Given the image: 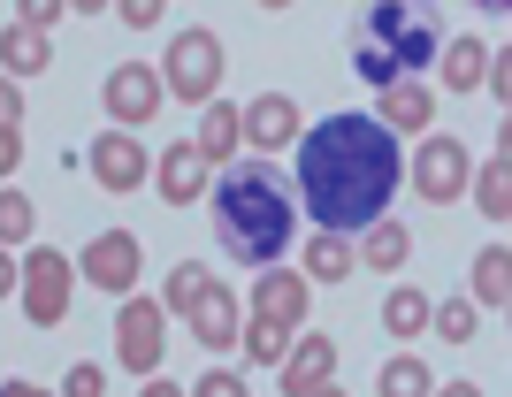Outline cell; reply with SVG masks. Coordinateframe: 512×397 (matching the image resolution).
<instances>
[{
	"mask_svg": "<svg viewBox=\"0 0 512 397\" xmlns=\"http://www.w3.org/2000/svg\"><path fill=\"white\" fill-rule=\"evenodd\" d=\"M344 268H360V252L344 245L337 230H321L314 245H306V275H314V283H344Z\"/></svg>",
	"mask_w": 512,
	"mask_h": 397,
	"instance_id": "44dd1931",
	"label": "cell"
},
{
	"mask_svg": "<svg viewBox=\"0 0 512 397\" xmlns=\"http://www.w3.org/2000/svg\"><path fill=\"white\" fill-rule=\"evenodd\" d=\"M490 62H497V54L482 39H451L444 46V84H451V92H482V84H490Z\"/></svg>",
	"mask_w": 512,
	"mask_h": 397,
	"instance_id": "5bb4252c",
	"label": "cell"
},
{
	"mask_svg": "<svg viewBox=\"0 0 512 397\" xmlns=\"http://www.w3.org/2000/svg\"><path fill=\"white\" fill-rule=\"evenodd\" d=\"M161 306L153 298H130L123 321H115V359H123L130 375H161V352H169V329H161Z\"/></svg>",
	"mask_w": 512,
	"mask_h": 397,
	"instance_id": "8992f818",
	"label": "cell"
},
{
	"mask_svg": "<svg viewBox=\"0 0 512 397\" xmlns=\"http://www.w3.org/2000/svg\"><path fill=\"white\" fill-rule=\"evenodd\" d=\"M474 8H482V16H512V0H474Z\"/></svg>",
	"mask_w": 512,
	"mask_h": 397,
	"instance_id": "f35d334b",
	"label": "cell"
},
{
	"mask_svg": "<svg viewBox=\"0 0 512 397\" xmlns=\"http://www.w3.org/2000/svg\"><path fill=\"white\" fill-rule=\"evenodd\" d=\"M291 138H299V107L283 100V92H268V100H253V107H245V146L283 153Z\"/></svg>",
	"mask_w": 512,
	"mask_h": 397,
	"instance_id": "8fae6325",
	"label": "cell"
},
{
	"mask_svg": "<svg viewBox=\"0 0 512 397\" xmlns=\"http://www.w3.org/2000/svg\"><path fill=\"white\" fill-rule=\"evenodd\" d=\"M214 230H222V252H230V260L268 268V260H283V245L299 230V191L283 184L268 161H245L214 184Z\"/></svg>",
	"mask_w": 512,
	"mask_h": 397,
	"instance_id": "7a4b0ae2",
	"label": "cell"
},
{
	"mask_svg": "<svg viewBox=\"0 0 512 397\" xmlns=\"http://www.w3.org/2000/svg\"><path fill=\"white\" fill-rule=\"evenodd\" d=\"M0 230H8V245H23V237H31V199H23V191H8V199H0Z\"/></svg>",
	"mask_w": 512,
	"mask_h": 397,
	"instance_id": "f1b7e54d",
	"label": "cell"
},
{
	"mask_svg": "<svg viewBox=\"0 0 512 397\" xmlns=\"http://www.w3.org/2000/svg\"><path fill=\"white\" fill-rule=\"evenodd\" d=\"M115 16H123L130 31H153V23L169 16V0H115Z\"/></svg>",
	"mask_w": 512,
	"mask_h": 397,
	"instance_id": "f546056e",
	"label": "cell"
},
{
	"mask_svg": "<svg viewBox=\"0 0 512 397\" xmlns=\"http://www.w3.org/2000/svg\"><path fill=\"white\" fill-rule=\"evenodd\" d=\"M474 207L490 214V222H512V161L474 168Z\"/></svg>",
	"mask_w": 512,
	"mask_h": 397,
	"instance_id": "7402d4cb",
	"label": "cell"
},
{
	"mask_svg": "<svg viewBox=\"0 0 512 397\" xmlns=\"http://www.w3.org/2000/svg\"><path fill=\"white\" fill-rule=\"evenodd\" d=\"M474 329H482V321H474V291H467V298H451V306H436V336H451V344H474Z\"/></svg>",
	"mask_w": 512,
	"mask_h": 397,
	"instance_id": "83f0119b",
	"label": "cell"
},
{
	"mask_svg": "<svg viewBox=\"0 0 512 397\" xmlns=\"http://www.w3.org/2000/svg\"><path fill=\"white\" fill-rule=\"evenodd\" d=\"M230 146H245V115H237V107H207V123H199V153L222 161Z\"/></svg>",
	"mask_w": 512,
	"mask_h": 397,
	"instance_id": "cb8c5ba5",
	"label": "cell"
},
{
	"mask_svg": "<svg viewBox=\"0 0 512 397\" xmlns=\"http://www.w3.org/2000/svg\"><path fill=\"white\" fill-rule=\"evenodd\" d=\"M146 168H153L146 146H138V138H123V130L92 146V176H100L107 191H138V184H146Z\"/></svg>",
	"mask_w": 512,
	"mask_h": 397,
	"instance_id": "30bf717a",
	"label": "cell"
},
{
	"mask_svg": "<svg viewBox=\"0 0 512 397\" xmlns=\"http://www.w3.org/2000/svg\"><path fill=\"white\" fill-rule=\"evenodd\" d=\"M199 184H207V153L199 146H169L161 153V191H169V199H199Z\"/></svg>",
	"mask_w": 512,
	"mask_h": 397,
	"instance_id": "ac0fdd59",
	"label": "cell"
},
{
	"mask_svg": "<svg viewBox=\"0 0 512 397\" xmlns=\"http://www.w3.org/2000/svg\"><path fill=\"white\" fill-rule=\"evenodd\" d=\"M413 184H421V199H436V207L467 199V184H474L467 138H421V153H413Z\"/></svg>",
	"mask_w": 512,
	"mask_h": 397,
	"instance_id": "277c9868",
	"label": "cell"
},
{
	"mask_svg": "<svg viewBox=\"0 0 512 397\" xmlns=\"http://www.w3.org/2000/svg\"><path fill=\"white\" fill-rule=\"evenodd\" d=\"M153 107H161V69L123 62L115 77H107V115H115V123H146Z\"/></svg>",
	"mask_w": 512,
	"mask_h": 397,
	"instance_id": "ba28073f",
	"label": "cell"
},
{
	"mask_svg": "<svg viewBox=\"0 0 512 397\" xmlns=\"http://www.w3.org/2000/svg\"><path fill=\"white\" fill-rule=\"evenodd\" d=\"M436 397H482V390H474V382H444Z\"/></svg>",
	"mask_w": 512,
	"mask_h": 397,
	"instance_id": "8d00e7d4",
	"label": "cell"
},
{
	"mask_svg": "<svg viewBox=\"0 0 512 397\" xmlns=\"http://www.w3.org/2000/svg\"><path fill=\"white\" fill-rule=\"evenodd\" d=\"M69 8H77V16H100V8H115V0H69Z\"/></svg>",
	"mask_w": 512,
	"mask_h": 397,
	"instance_id": "74e56055",
	"label": "cell"
},
{
	"mask_svg": "<svg viewBox=\"0 0 512 397\" xmlns=\"http://www.w3.org/2000/svg\"><path fill=\"white\" fill-rule=\"evenodd\" d=\"M169 92L176 100H214V77H222V39L214 31H176V46H169Z\"/></svg>",
	"mask_w": 512,
	"mask_h": 397,
	"instance_id": "5b68a950",
	"label": "cell"
},
{
	"mask_svg": "<svg viewBox=\"0 0 512 397\" xmlns=\"http://www.w3.org/2000/svg\"><path fill=\"white\" fill-rule=\"evenodd\" d=\"M383 397H436V375L421 359H390L383 367Z\"/></svg>",
	"mask_w": 512,
	"mask_h": 397,
	"instance_id": "484cf974",
	"label": "cell"
},
{
	"mask_svg": "<svg viewBox=\"0 0 512 397\" xmlns=\"http://www.w3.org/2000/svg\"><path fill=\"white\" fill-rule=\"evenodd\" d=\"M383 329L390 336H421V329H436V306H428L413 283H398V291L383 298Z\"/></svg>",
	"mask_w": 512,
	"mask_h": 397,
	"instance_id": "d6986e66",
	"label": "cell"
},
{
	"mask_svg": "<svg viewBox=\"0 0 512 397\" xmlns=\"http://www.w3.org/2000/svg\"><path fill=\"white\" fill-rule=\"evenodd\" d=\"M413 260V237H406V222H375V230H360V268H383V275H398Z\"/></svg>",
	"mask_w": 512,
	"mask_h": 397,
	"instance_id": "7c38bea8",
	"label": "cell"
},
{
	"mask_svg": "<svg viewBox=\"0 0 512 397\" xmlns=\"http://www.w3.org/2000/svg\"><path fill=\"white\" fill-rule=\"evenodd\" d=\"M207 298H214V275L207 268H176L169 275V314H199Z\"/></svg>",
	"mask_w": 512,
	"mask_h": 397,
	"instance_id": "d4e9b609",
	"label": "cell"
},
{
	"mask_svg": "<svg viewBox=\"0 0 512 397\" xmlns=\"http://www.w3.org/2000/svg\"><path fill=\"white\" fill-rule=\"evenodd\" d=\"M398 176H406V153H398V130L383 115H329L299 138V199L337 237L375 230Z\"/></svg>",
	"mask_w": 512,
	"mask_h": 397,
	"instance_id": "6da1fadb",
	"label": "cell"
},
{
	"mask_svg": "<svg viewBox=\"0 0 512 397\" xmlns=\"http://www.w3.org/2000/svg\"><path fill=\"white\" fill-rule=\"evenodd\" d=\"M306 397H344V390H337V382H321V390H306Z\"/></svg>",
	"mask_w": 512,
	"mask_h": 397,
	"instance_id": "60d3db41",
	"label": "cell"
},
{
	"mask_svg": "<svg viewBox=\"0 0 512 397\" xmlns=\"http://www.w3.org/2000/svg\"><path fill=\"white\" fill-rule=\"evenodd\" d=\"M383 123L390 130H428L436 123V92H428V84H390L383 92Z\"/></svg>",
	"mask_w": 512,
	"mask_h": 397,
	"instance_id": "2e32d148",
	"label": "cell"
},
{
	"mask_svg": "<svg viewBox=\"0 0 512 397\" xmlns=\"http://www.w3.org/2000/svg\"><path fill=\"white\" fill-rule=\"evenodd\" d=\"M253 314H268V321H291V329H299V321H306V283H299V275H260Z\"/></svg>",
	"mask_w": 512,
	"mask_h": 397,
	"instance_id": "9a60e30c",
	"label": "cell"
},
{
	"mask_svg": "<svg viewBox=\"0 0 512 397\" xmlns=\"http://www.w3.org/2000/svg\"><path fill=\"white\" fill-rule=\"evenodd\" d=\"M474 306H512V252H474Z\"/></svg>",
	"mask_w": 512,
	"mask_h": 397,
	"instance_id": "e0dca14e",
	"label": "cell"
},
{
	"mask_svg": "<svg viewBox=\"0 0 512 397\" xmlns=\"http://www.w3.org/2000/svg\"><path fill=\"white\" fill-rule=\"evenodd\" d=\"M329 367H337V344H329V336H306L299 352H291V367H283V390H291V397L321 390V382H329Z\"/></svg>",
	"mask_w": 512,
	"mask_h": 397,
	"instance_id": "4fadbf2b",
	"label": "cell"
},
{
	"mask_svg": "<svg viewBox=\"0 0 512 397\" xmlns=\"http://www.w3.org/2000/svg\"><path fill=\"white\" fill-rule=\"evenodd\" d=\"M497 161H512V107H505V130H497Z\"/></svg>",
	"mask_w": 512,
	"mask_h": 397,
	"instance_id": "e575fe53",
	"label": "cell"
},
{
	"mask_svg": "<svg viewBox=\"0 0 512 397\" xmlns=\"http://www.w3.org/2000/svg\"><path fill=\"white\" fill-rule=\"evenodd\" d=\"M283 336H291V321H268V314H260L253 329H245V352H253L260 367H276V359H283Z\"/></svg>",
	"mask_w": 512,
	"mask_h": 397,
	"instance_id": "4316f807",
	"label": "cell"
},
{
	"mask_svg": "<svg viewBox=\"0 0 512 397\" xmlns=\"http://www.w3.org/2000/svg\"><path fill=\"white\" fill-rule=\"evenodd\" d=\"M436 54H444V16H436V0H375L360 16V31H352V69H360L375 92L413 84Z\"/></svg>",
	"mask_w": 512,
	"mask_h": 397,
	"instance_id": "3957f363",
	"label": "cell"
},
{
	"mask_svg": "<svg viewBox=\"0 0 512 397\" xmlns=\"http://www.w3.org/2000/svg\"><path fill=\"white\" fill-rule=\"evenodd\" d=\"M16 16H23V23H39V31H46V23L62 16V0H16Z\"/></svg>",
	"mask_w": 512,
	"mask_h": 397,
	"instance_id": "d6a6232c",
	"label": "cell"
},
{
	"mask_svg": "<svg viewBox=\"0 0 512 397\" xmlns=\"http://www.w3.org/2000/svg\"><path fill=\"white\" fill-rule=\"evenodd\" d=\"M8 397H39V390H31V382H8Z\"/></svg>",
	"mask_w": 512,
	"mask_h": 397,
	"instance_id": "ab89813d",
	"label": "cell"
},
{
	"mask_svg": "<svg viewBox=\"0 0 512 397\" xmlns=\"http://www.w3.org/2000/svg\"><path fill=\"white\" fill-rule=\"evenodd\" d=\"M192 397H253V390H245L230 367H214V375H199V390H192Z\"/></svg>",
	"mask_w": 512,
	"mask_h": 397,
	"instance_id": "1f68e13d",
	"label": "cell"
},
{
	"mask_svg": "<svg viewBox=\"0 0 512 397\" xmlns=\"http://www.w3.org/2000/svg\"><path fill=\"white\" fill-rule=\"evenodd\" d=\"M138 397H184V390H176V382H146Z\"/></svg>",
	"mask_w": 512,
	"mask_h": 397,
	"instance_id": "d590c367",
	"label": "cell"
},
{
	"mask_svg": "<svg viewBox=\"0 0 512 397\" xmlns=\"http://www.w3.org/2000/svg\"><path fill=\"white\" fill-rule=\"evenodd\" d=\"M62 397H100V367H92V359H77V367L62 375Z\"/></svg>",
	"mask_w": 512,
	"mask_h": 397,
	"instance_id": "4dcf8cb0",
	"label": "cell"
},
{
	"mask_svg": "<svg viewBox=\"0 0 512 397\" xmlns=\"http://www.w3.org/2000/svg\"><path fill=\"white\" fill-rule=\"evenodd\" d=\"M46 62H54L46 31H39V23H16V31H8V77H39Z\"/></svg>",
	"mask_w": 512,
	"mask_h": 397,
	"instance_id": "603a6c76",
	"label": "cell"
},
{
	"mask_svg": "<svg viewBox=\"0 0 512 397\" xmlns=\"http://www.w3.org/2000/svg\"><path fill=\"white\" fill-rule=\"evenodd\" d=\"M260 8H291V0H260Z\"/></svg>",
	"mask_w": 512,
	"mask_h": 397,
	"instance_id": "b9f144b4",
	"label": "cell"
},
{
	"mask_svg": "<svg viewBox=\"0 0 512 397\" xmlns=\"http://www.w3.org/2000/svg\"><path fill=\"white\" fill-rule=\"evenodd\" d=\"M192 336H199V344H207V352H230V344H237V298H230V291H214L207 306H199Z\"/></svg>",
	"mask_w": 512,
	"mask_h": 397,
	"instance_id": "ffe728a7",
	"label": "cell"
},
{
	"mask_svg": "<svg viewBox=\"0 0 512 397\" xmlns=\"http://www.w3.org/2000/svg\"><path fill=\"white\" fill-rule=\"evenodd\" d=\"M23 314L39 321V329H54V321L69 314V268H62V252H31L23 260Z\"/></svg>",
	"mask_w": 512,
	"mask_h": 397,
	"instance_id": "52a82bcc",
	"label": "cell"
},
{
	"mask_svg": "<svg viewBox=\"0 0 512 397\" xmlns=\"http://www.w3.org/2000/svg\"><path fill=\"white\" fill-rule=\"evenodd\" d=\"M490 84H497V92H505V107H512V46H505V54H497V62H490Z\"/></svg>",
	"mask_w": 512,
	"mask_h": 397,
	"instance_id": "836d02e7",
	"label": "cell"
},
{
	"mask_svg": "<svg viewBox=\"0 0 512 397\" xmlns=\"http://www.w3.org/2000/svg\"><path fill=\"white\" fill-rule=\"evenodd\" d=\"M85 275L100 283V291H130V283H138V237H130V230L92 237V245H85Z\"/></svg>",
	"mask_w": 512,
	"mask_h": 397,
	"instance_id": "9c48e42d",
	"label": "cell"
}]
</instances>
